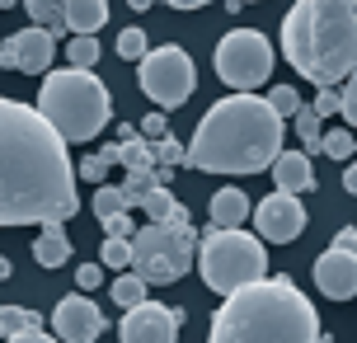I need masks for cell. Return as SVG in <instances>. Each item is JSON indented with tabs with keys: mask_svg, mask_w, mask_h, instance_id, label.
<instances>
[{
	"mask_svg": "<svg viewBox=\"0 0 357 343\" xmlns=\"http://www.w3.org/2000/svg\"><path fill=\"white\" fill-rule=\"evenodd\" d=\"M75 212L66 137L33 104L0 94V226H66Z\"/></svg>",
	"mask_w": 357,
	"mask_h": 343,
	"instance_id": "1",
	"label": "cell"
},
{
	"mask_svg": "<svg viewBox=\"0 0 357 343\" xmlns=\"http://www.w3.org/2000/svg\"><path fill=\"white\" fill-rule=\"evenodd\" d=\"M287 127L264 94H226L202 113L183 165L197 174H264L282 155Z\"/></svg>",
	"mask_w": 357,
	"mask_h": 343,
	"instance_id": "2",
	"label": "cell"
},
{
	"mask_svg": "<svg viewBox=\"0 0 357 343\" xmlns=\"http://www.w3.org/2000/svg\"><path fill=\"white\" fill-rule=\"evenodd\" d=\"M320 339H324L320 315L287 273L226 291L212 325H207V343H320Z\"/></svg>",
	"mask_w": 357,
	"mask_h": 343,
	"instance_id": "3",
	"label": "cell"
},
{
	"mask_svg": "<svg viewBox=\"0 0 357 343\" xmlns=\"http://www.w3.org/2000/svg\"><path fill=\"white\" fill-rule=\"evenodd\" d=\"M282 56L310 85L339 90L357 71V0H296L282 15Z\"/></svg>",
	"mask_w": 357,
	"mask_h": 343,
	"instance_id": "4",
	"label": "cell"
},
{
	"mask_svg": "<svg viewBox=\"0 0 357 343\" xmlns=\"http://www.w3.org/2000/svg\"><path fill=\"white\" fill-rule=\"evenodd\" d=\"M33 109L71 146V142H94L104 132L108 118H113V99H108V85L94 71L66 66V71L43 75V94H38Z\"/></svg>",
	"mask_w": 357,
	"mask_h": 343,
	"instance_id": "5",
	"label": "cell"
},
{
	"mask_svg": "<svg viewBox=\"0 0 357 343\" xmlns=\"http://www.w3.org/2000/svg\"><path fill=\"white\" fill-rule=\"evenodd\" d=\"M197 268H202V282L216 296H226V291L245 287V282L268 277V250L245 226H231V231L207 226V235L197 240Z\"/></svg>",
	"mask_w": 357,
	"mask_h": 343,
	"instance_id": "6",
	"label": "cell"
},
{
	"mask_svg": "<svg viewBox=\"0 0 357 343\" xmlns=\"http://www.w3.org/2000/svg\"><path fill=\"white\" fill-rule=\"evenodd\" d=\"M197 264V235L193 226L174 221H146L132 235V273H142L146 282H178Z\"/></svg>",
	"mask_w": 357,
	"mask_h": 343,
	"instance_id": "7",
	"label": "cell"
},
{
	"mask_svg": "<svg viewBox=\"0 0 357 343\" xmlns=\"http://www.w3.org/2000/svg\"><path fill=\"white\" fill-rule=\"evenodd\" d=\"M137 85H142V94L160 113H169V109H178V104L193 99L197 66L178 43H165V47H151V52L137 61Z\"/></svg>",
	"mask_w": 357,
	"mask_h": 343,
	"instance_id": "8",
	"label": "cell"
},
{
	"mask_svg": "<svg viewBox=\"0 0 357 343\" xmlns=\"http://www.w3.org/2000/svg\"><path fill=\"white\" fill-rule=\"evenodd\" d=\"M216 75L221 85H231L235 94H254L273 71V43H268L259 29H231V33L216 43Z\"/></svg>",
	"mask_w": 357,
	"mask_h": 343,
	"instance_id": "9",
	"label": "cell"
},
{
	"mask_svg": "<svg viewBox=\"0 0 357 343\" xmlns=\"http://www.w3.org/2000/svg\"><path fill=\"white\" fill-rule=\"evenodd\" d=\"M178 325H183V310L160 306L146 296L142 306H132L118 325V343H178Z\"/></svg>",
	"mask_w": 357,
	"mask_h": 343,
	"instance_id": "10",
	"label": "cell"
},
{
	"mask_svg": "<svg viewBox=\"0 0 357 343\" xmlns=\"http://www.w3.org/2000/svg\"><path fill=\"white\" fill-rule=\"evenodd\" d=\"M250 221H254V235H259L264 245H291V240L305 231V207H301V198H291V193H268L250 212Z\"/></svg>",
	"mask_w": 357,
	"mask_h": 343,
	"instance_id": "11",
	"label": "cell"
},
{
	"mask_svg": "<svg viewBox=\"0 0 357 343\" xmlns=\"http://www.w3.org/2000/svg\"><path fill=\"white\" fill-rule=\"evenodd\" d=\"M104 310L89 291H75V296H61L52 310V334L61 343H94L104 334Z\"/></svg>",
	"mask_w": 357,
	"mask_h": 343,
	"instance_id": "12",
	"label": "cell"
},
{
	"mask_svg": "<svg viewBox=\"0 0 357 343\" xmlns=\"http://www.w3.org/2000/svg\"><path fill=\"white\" fill-rule=\"evenodd\" d=\"M52 56H56V38L47 29H19L15 38L0 43V66H15L24 75H47L52 71Z\"/></svg>",
	"mask_w": 357,
	"mask_h": 343,
	"instance_id": "13",
	"label": "cell"
},
{
	"mask_svg": "<svg viewBox=\"0 0 357 343\" xmlns=\"http://www.w3.org/2000/svg\"><path fill=\"white\" fill-rule=\"evenodd\" d=\"M315 287H320L329 301H348V296H357V254L329 245V250L315 259Z\"/></svg>",
	"mask_w": 357,
	"mask_h": 343,
	"instance_id": "14",
	"label": "cell"
},
{
	"mask_svg": "<svg viewBox=\"0 0 357 343\" xmlns=\"http://www.w3.org/2000/svg\"><path fill=\"white\" fill-rule=\"evenodd\" d=\"M268 169H273L278 193H291V198L315 193V165H310V155H305V151H282V155L268 165Z\"/></svg>",
	"mask_w": 357,
	"mask_h": 343,
	"instance_id": "15",
	"label": "cell"
},
{
	"mask_svg": "<svg viewBox=\"0 0 357 343\" xmlns=\"http://www.w3.org/2000/svg\"><path fill=\"white\" fill-rule=\"evenodd\" d=\"M254 212V202L245 198V188H216L212 202H207V217H212L216 231H231V226H245Z\"/></svg>",
	"mask_w": 357,
	"mask_h": 343,
	"instance_id": "16",
	"label": "cell"
},
{
	"mask_svg": "<svg viewBox=\"0 0 357 343\" xmlns=\"http://www.w3.org/2000/svg\"><path fill=\"white\" fill-rule=\"evenodd\" d=\"M71 259V240L61 226H38V240H33V264L38 268H61Z\"/></svg>",
	"mask_w": 357,
	"mask_h": 343,
	"instance_id": "17",
	"label": "cell"
},
{
	"mask_svg": "<svg viewBox=\"0 0 357 343\" xmlns=\"http://www.w3.org/2000/svg\"><path fill=\"white\" fill-rule=\"evenodd\" d=\"M108 24V0H66V33H99Z\"/></svg>",
	"mask_w": 357,
	"mask_h": 343,
	"instance_id": "18",
	"label": "cell"
},
{
	"mask_svg": "<svg viewBox=\"0 0 357 343\" xmlns=\"http://www.w3.org/2000/svg\"><path fill=\"white\" fill-rule=\"evenodd\" d=\"M291 132H296V142H301L305 155H320V142H324V118L310 104H301V109L291 113Z\"/></svg>",
	"mask_w": 357,
	"mask_h": 343,
	"instance_id": "19",
	"label": "cell"
},
{
	"mask_svg": "<svg viewBox=\"0 0 357 343\" xmlns=\"http://www.w3.org/2000/svg\"><path fill=\"white\" fill-rule=\"evenodd\" d=\"M24 10L38 29H47L52 38L66 33V0H24Z\"/></svg>",
	"mask_w": 357,
	"mask_h": 343,
	"instance_id": "20",
	"label": "cell"
},
{
	"mask_svg": "<svg viewBox=\"0 0 357 343\" xmlns=\"http://www.w3.org/2000/svg\"><path fill=\"white\" fill-rule=\"evenodd\" d=\"M146 287H151V282H146L142 273L123 268L118 277H113V287H108V296H113V301H118L123 310H132V306H142V301H146Z\"/></svg>",
	"mask_w": 357,
	"mask_h": 343,
	"instance_id": "21",
	"label": "cell"
},
{
	"mask_svg": "<svg viewBox=\"0 0 357 343\" xmlns=\"http://www.w3.org/2000/svg\"><path fill=\"white\" fill-rule=\"evenodd\" d=\"M320 155H329V160H339V165L353 160V155H357L353 127H329V132H324V142H320Z\"/></svg>",
	"mask_w": 357,
	"mask_h": 343,
	"instance_id": "22",
	"label": "cell"
},
{
	"mask_svg": "<svg viewBox=\"0 0 357 343\" xmlns=\"http://www.w3.org/2000/svg\"><path fill=\"white\" fill-rule=\"evenodd\" d=\"M24 329H43V315L24 306H0V339H15Z\"/></svg>",
	"mask_w": 357,
	"mask_h": 343,
	"instance_id": "23",
	"label": "cell"
},
{
	"mask_svg": "<svg viewBox=\"0 0 357 343\" xmlns=\"http://www.w3.org/2000/svg\"><path fill=\"white\" fill-rule=\"evenodd\" d=\"M66 61L80 66V71H94V61H99V38L94 33H71V43H66Z\"/></svg>",
	"mask_w": 357,
	"mask_h": 343,
	"instance_id": "24",
	"label": "cell"
},
{
	"mask_svg": "<svg viewBox=\"0 0 357 343\" xmlns=\"http://www.w3.org/2000/svg\"><path fill=\"white\" fill-rule=\"evenodd\" d=\"M137 207L146 212V221H169V217H174V207H178V198L169 193V188H151V193H142Z\"/></svg>",
	"mask_w": 357,
	"mask_h": 343,
	"instance_id": "25",
	"label": "cell"
},
{
	"mask_svg": "<svg viewBox=\"0 0 357 343\" xmlns=\"http://www.w3.org/2000/svg\"><path fill=\"white\" fill-rule=\"evenodd\" d=\"M99 264L113 273L132 268V240H118V235H104V250H99Z\"/></svg>",
	"mask_w": 357,
	"mask_h": 343,
	"instance_id": "26",
	"label": "cell"
},
{
	"mask_svg": "<svg viewBox=\"0 0 357 343\" xmlns=\"http://www.w3.org/2000/svg\"><path fill=\"white\" fill-rule=\"evenodd\" d=\"M118 212H127L123 188H113V183H99V193H94V217L108 221V217H118Z\"/></svg>",
	"mask_w": 357,
	"mask_h": 343,
	"instance_id": "27",
	"label": "cell"
},
{
	"mask_svg": "<svg viewBox=\"0 0 357 343\" xmlns=\"http://www.w3.org/2000/svg\"><path fill=\"white\" fill-rule=\"evenodd\" d=\"M146 52H151V43H146V33L137 29V24L118 33V56H123V61H142Z\"/></svg>",
	"mask_w": 357,
	"mask_h": 343,
	"instance_id": "28",
	"label": "cell"
},
{
	"mask_svg": "<svg viewBox=\"0 0 357 343\" xmlns=\"http://www.w3.org/2000/svg\"><path fill=\"white\" fill-rule=\"evenodd\" d=\"M268 104H273V113H278V118H291V113L301 109V94L291 90V85H273V94H268Z\"/></svg>",
	"mask_w": 357,
	"mask_h": 343,
	"instance_id": "29",
	"label": "cell"
},
{
	"mask_svg": "<svg viewBox=\"0 0 357 343\" xmlns=\"http://www.w3.org/2000/svg\"><path fill=\"white\" fill-rule=\"evenodd\" d=\"M108 169H113V165H108L104 155H80V165H75V179H85V183H104Z\"/></svg>",
	"mask_w": 357,
	"mask_h": 343,
	"instance_id": "30",
	"label": "cell"
},
{
	"mask_svg": "<svg viewBox=\"0 0 357 343\" xmlns=\"http://www.w3.org/2000/svg\"><path fill=\"white\" fill-rule=\"evenodd\" d=\"M339 113H343V123L357 127V71L343 80V90H339Z\"/></svg>",
	"mask_w": 357,
	"mask_h": 343,
	"instance_id": "31",
	"label": "cell"
},
{
	"mask_svg": "<svg viewBox=\"0 0 357 343\" xmlns=\"http://www.w3.org/2000/svg\"><path fill=\"white\" fill-rule=\"evenodd\" d=\"M151 151H155V165H183V146L174 142V137H160V142H151Z\"/></svg>",
	"mask_w": 357,
	"mask_h": 343,
	"instance_id": "32",
	"label": "cell"
},
{
	"mask_svg": "<svg viewBox=\"0 0 357 343\" xmlns=\"http://www.w3.org/2000/svg\"><path fill=\"white\" fill-rule=\"evenodd\" d=\"M137 132H142L146 142H160V137H169V123H165V113H160V109H151L142 123H137Z\"/></svg>",
	"mask_w": 357,
	"mask_h": 343,
	"instance_id": "33",
	"label": "cell"
},
{
	"mask_svg": "<svg viewBox=\"0 0 357 343\" xmlns=\"http://www.w3.org/2000/svg\"><path fill=\"white\" fill-rule=\"evenodd\" d=\"M99 226H104V235H118V240H132V235H137V221L127 217V212H118V217L99 221Z\"/></svg>",
	"mask_w": 357,
	"mask_h": 343,
	"instance_id": "34",
	"label": "cell"
},
{
	"mask_svg": "<svg viewBox=\"0 0 357 343\" xmlns=\"http://www.w3.org/2000/svg\"><path fill=\"white\" fill-rule=\"evenodd\" d=\"M99 282H104V268H99V264H80V268H75V287L80 291L99 287Z\"/></svg>",
	"mask_w": 357,
	"mask_h": 343,
	"instance_id": "35",
	"label": "cell"
},
{
	"mask_svg": "<svg viewBox=\"0 0 357 343\" xmlns=\"http://www.w3.org/2000/svg\"><path fill=\"white\" fill-rule=\"evenodd\" d=\"M310 109L320 113V118H334V113H339V90H320V94H315V104H310Z\"/></svg>",
	"mask_w": 357,
	"mask_h": 343,
	"instance_id": "36",
	"label": "cell"
},
{
	"mask_svg": "<svg viewBox=\"0 0 357 343\" xmlns=\"http://www.w3.org/2000/svg\"><path fill=\"white\" fill-rule=\"evenodd\" d=\"M5 343H61L56 334H43V329H24V334H15V339H5Z\"/></svg>",
	"mask_w": 357,
	"mask_h": 343,
	"instance_id": "37",
	"label": "cell"
},
{
	"mask_svg": "<svg viewBox=\"0 0 357 343\" xmlns=\"http://www.w3.org/2000/svg\"><path fill=\"white\" fill-rule=\"evenodd\" d=\"M334 250H348V254H357V231H353V226H343V231L334 235Z\"/></svg>",
	"mask_w": 357,
	"mask_h": 343,
	"instance_id": "38",
	"label": "cell"
},
{
	"mask_svg": "<svg viewBox=\"0 0 357 343\" xmlns=\"http://www.w3.org/2000/svg\"><path fill=\"white\" fill-rule=\"evenodd\" d=\"M343 188H348V193H357V160L343 165Z\"/></svg>",
	"mask_w": 357,
	"mask_h": 343,
	"instance_id": "39",
	"label": "cell"
},
{
	"mask_svg": "<svg viewBox=\"0 0 357 343\" xmlns=\"http://www.w3.org/2000/svg\"><path fill=\"white\" fill-rule=\"evenodd\" d=\"M132 137H142V132H137V127H132V123H118V137H113V142L123 146V142H132Z\"/></svg>",
	"mask_w": 357,
	"mask_h": 343,
	"instance_id": "40",
	"label": "cell"
},
{
	"mask_svg": "<svg viewBox=\"0 0 357 343\" xmlns=\"http://www.w3.org/2000/svg\"><path fill=\"white\" fill-rule=\"evenodd\" d=\"M165 5H174V10H202V5H212V0H165Z\"/></svg>",
	"mask_w": 357,
	"mask_h": 343,
	"instance_id": "41",
	"label": "cell"
},
{
	"mask_svg": "<svg viewBox=\"0 0 357 343\" xmlns=\"http://www.w3.org/2000/svg\"><path fill=\"white\" fill-rule=\"evenodd\" d=\"M99 155H104L108 165H118V142H104V151H99Z\"/></svg>",
	"mask_w": 357,
	"mask_h": 343,
	"instance_id": "42",
	"label": "cell"
},
{
	"mask_svg": "<svg viewBox=\"0 0 357 343\" xmlns=\"http://www.w3.org/2000/svg\"><path fill=\"white\" fill-rule=\"evenodd\" d=\"M127 5H132V10L142 15V10H151V5H155V0H127Z\"/></svg>",
	"mask_w": 357,
	"mask_h": 343,
	"instance_id": "43",
	"label": "cell"
},
{
	"mask_svg": "<svg viewBox=\"0 0 357 343\" xmlns=\"http://www.w3.org/2000/svg\"><path fill=\"white\" fill-rule=\"evenodd\" d=\"M10 273H15V264H10V259H0V277H10Z\"/></svg>",
	"mask_w": 357,
	"mask_h": 343,
	"instance_id": "44",
	"label": "cell"
},
{
	"mask_svg": "<svg viewBox=\"0 0 357 343\" xmlns=\"http://www.w3.org/2000/svg\"><path fill=\"white\" fill-rule=\"evenodd\" d=\"M10 5H15V0H0V10H10Z\"/></svg>",
	"mask_w": 357,
	"mask_h": 343,
	"instance_id": "45",
	"label": "cell"
},
{
	"mask_svg": "<svg viewBox=\"0 0 357 343\" xmlns=\"http://www.w3.org/2000/svg\"><path fill=\"white\" fill-rule=\"evenodd\" d=\"M320 343H329V339H320Z\"/></svg>",
	"mask_w": 357,
	"mask_h": 343,
	"instance_id": "46",
	"label": "cell"
},
{
	"mask_svg": "<svg viewBox=\"0 0 357 343\" xmlns=\"http://www.w3.org/2000/svg\"><path fill=\"white\" fill-rule=\"evenodd\" d=\"M245 5H250V0H245Z\"/></svg>",
	"mask_w": 357,
	"mask_h": 343,
	"instance_id": "47",
	"label": "cell"
}]
</instances>
